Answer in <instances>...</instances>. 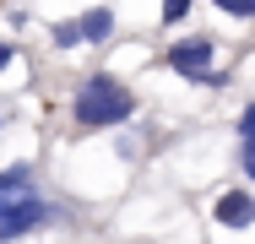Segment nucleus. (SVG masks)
Wrapping results in <instances>:
<instances>
[{"label":"nucleus","instance_id":"nucleus-1","mask_svg":"<svg viewBox=\"0 0 255 244\" xmlns=\"http://www.w3.org/2000/svg\"><path fill=\"white\" fill-rule=\"evenodd\" d=\"M49 217H54V206L33 185V163L0 168V244H16L27 234H38Z\"/></svg>","mask_w":255,"mask_h":244},{"label":"nucleus","instance_id":"nucleus-6","mask_svg":"<svg viewBox=\"0 0 255 244\" xmlns=\"http://www.w3.org/2000/svg\"><path fill=\"white\" fill-rule=\"evenodd\" d=\"M49 38H54V49H71V44H87V38H82V16H76V22H54V27H49Z\"/></svg>","mask_w":255,"mask_h":244},{"label":"nucleus","instance_id":"nucleus-8","mask_svg":"<svg viewBox=\"0 0 255 244\" xmlns=\"http://www.w3.org/2000/svg\"><path fill=\"white\" fill-rule=\"evenodd\" d=\"M217 11H228V16H239V22H255V0H212Z\"/></svg>","mask_w":255,"mask_h":244},{"label":"nucleus","instance_id":"nucleus-10","mask_svg":"<svg viewBox=\"0 0 255 244\" xmlns=\"http://www.w3.org/2000/svg\"><path fill=\"white\" fill-rule=\"evenodd\" d=\"M239 163H245V174L255 179V141H239Z\"/></svg>","mask_w":255,"mask_h":244},{"label":"nucleus","instance_id":"nucleus-11","mask_svg":"<svg viewBox=\"0 0 255 244\" xmlns=\"http://www.w3.org/2000/svg\"><path fill=\"white\" fill-rule=\"evenodd\" d=\"M11 54H16V49H11V44H0V71L11 65Z\"/></svg>","mask_w":255,"mask_h":244},{"label":"nucleus","instance_id":"nucleus-5","mask_svg":"<svg viewBox=\"0 0 255 244\" xmlns=\"http://www.w3.org/2000/svg\"><path fill=\"white\" fill-rule=\"evenodd\" d=\"M109 33H114V11H109V5H93V11H82V38H87V44H103Z\"/></svg>","mask_w":255,"mask_h":244},{"label":"nucleus","instance_id":"nucleus-4","mask_svg":"<svg viewBox=\"0 0 255 244\" xmlns=\"http://www.w3.org/2000/svg\"><path fill=\"white\" fill-rule=\"evenodd\" d=\"M217 223L223 228H250L255 223V195L250 190H223L217 195Z\"/></svg>","mask_w":255,"mask_h":244},{"label":"nucleus","instance_id":"nucleus-2","mask_svg":"<svg viewBox=\"0 0 255 244\" xmlns=\"http://www.w3.org/2000/svg\"><path fill=\"white\" fill-rule=\"evenodd\" d=\"M136 114V98H130V87L120 82V76H87L82 87H76V98H71V120L82 125V130H109V125H125Z\"/></svg>","mask_w":255,"mask_h":244},{"label":"nucleus","instance_id":"nucleus-3","mask_svg":"<svg viewBox=\"0 0 255 244\" xmlns=\"http://www.w3.org/2000/svg\"><path fill=\"white\" fill-rule=\"evenodd\" d=\"M212 54H217V44H212V38H185V44H174L168 54H163V65H168L174 76H190V82H201V87H223L228 76L212 65Z\"/></svg>","mask_w":255,"mask_h":244},{"label":"nucleus","instance_id":"nucleus-7","mask_svg":"<svg viewBox=\"0 0 255 244\" xmlns=\"http://www.w3.org/2000/svg\"><path fill=\"white\" fill-rule=\"evenodd\" d=\"M190 5H196V0H163V11H157V16H163L168 27H179V22L190 16Z\"/></svg>","mask_w":255,"mask_h":244},{"label":"nucleus","instance_id":"nucleus-9","mask_svg":"<svg viewBox=\"0 0 255 244\" xmlns=\"http://www.w3.org/2000/svg\"><path fill=\"white\" fill-rule=\"evenodd\" d=\"M239 141H255V103L239 114Z\"/></svg>","mask_w":255,"mask_h":244}]
</instances>
